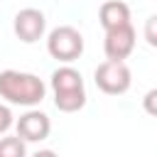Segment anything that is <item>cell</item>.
Here are the masks:
<instances>
[{"mask_svg": "<svg viewBox=\"0 0 157 157\" xmlns=\"http://www.w3.org/2000/svg\"><path fill=\"white\" fill-rule=\"evenodd\" d=\"M32 157H56V152H52V150H37Z\"/></svg>", "mask_w": 157, "mask_h": 157, "instance_id": "13", "label": "cell"}, {"mask_svg": "<svg viewBox=\"0 0 157 157\" xmlns=\"http://www.w3.org/2000/svg\"><path fill=\"white\" fill-rule=\"evenodd\" d=\"M142 34H145V39H147V44H150V47H157V15L147 17Z\"/></svg>", "mask_w": 157, "mask_h": 157, "instance_id": "10", "label": "cell"}, {"mask_svg": "<svg viewBox=\"0 0 157 157\" xmlns=\"http://www.w3.org/2000/svg\"><path fill=\"white\" fill-rule=\"evenodd\" d=\"M12 123H15V120H12V110L0 103V135H5V132L12 128Z\"/></svg>", "mask_w": 157, "mask_h": 157, "instance_id": "12", "label": "cell"}, {"mask_svg": "<svg viewBox=\"0 0 157 157\" xmlns=\"http://www.w3.org/2000/svg\"><path fill=\"white\" fill-rule=\"evenodd\" d=\"M47 52L61 64H71L83 54V34L71 25H59L47 37Z\"/></svg>", "mask_w": 157, "mask_h": 157, "instance_id": "3", "label": "cell"}, {"mask_svg": "<svg viewBox=\"0 0 157 157\" xmlns=\"http://www.w3.org/2000/svg\"><path fill=\"white\" fill-rule=\"evenodd\" d=\"M15 128H17V137H22L25 142H42L52 132V120H49L47 113L32 108L25 115H20V120L15 123Z\"/></svg>", "mask_w": 157, "mask_h": 157, "instance_id": "7", "label": "cell"}, {"mask_svg": "<svg viewBox=\"0 0 157 157\" xmlns=\"http://www.w3.org/2000/svg\"><path fill=\"white\" fill-rule=\"evenodd\" d=\"M12 29H15V37L25 44H34L42 39L44 29H47V17L42 10L37 7H25L15 15L12 20Z\"/></svg>", "mask_w": 157, "mask_h": 157, "instance_id": "5", "label": "cell"}, {"mask_svg": "<svg viewBox=\"0 0 157 157\" xmlns=\"http://www.w3.org/2000/svg\"><path fill=\"white\" fill-rule=\"evenodd\" d=\"M142 108H145V113H150V115L157 118V88H150L142 96Z\"/></svg>", "mask_w": 157, "mask_h": 157, "instance_id": "11", "label": "cell"}, {"mask_svg": "<svg viewBox=\"0 0 157 157\" xmlns=\"http://www.w3.org/2000/svg\"><path fill=\"white\" fill-rule=\"evenodd\" d=\"M98 20H101V27L105 32L115 29V27H123V25H132L130 22V7L123 0H108V2H103L101 10H98Z\"/></svg>", "mask_w": 157, "mask_h": 157, "instance_id": "8", "label": "cell"}, {"mask_svg": "<svg viewBox=\"0 0 157 157\" xmlns=\"http://www.w3.org/2000/svg\"><path fill=\"white\" fill-rule=\"evenodd\" d=\"M44 93L47 86L39 76L27 71H15V69L0 71V98H5L7 103L32 108L44 101Z\"/></svg>", "mask_w": 157, "mask_h": 157, "instance_id": "1", "label": "cell"}, {"mask_svg": "<svg viewBox=\"0 0 157 157\" xmlns=\"http://www.w3.org/2000/svg\"><path fill=\"white\" fill-rule=\"evenodd\" d=\"M0 157H27V142L17 135L0 137Z\"/></svg>", "mask_w": 157, "mask_h": 157, "instance_id": "9", "label": "cell"}, {"mask_svg": "<svg viewBox=\"0 0 157 157\" xmlns=\"http://www.w3.org/2000/svg\"><path fill=\"white\" fill-rule=\"evenodd\" d=\"M93 81L98 86V91H103L105 96H120L130 88L132 83V71L125 61H110L105 59L103 64L96 66L93 71Z\"/></svg>", "mask_w": 157, "mask_h": 157, "instance_id": "4", "label": "cell"}, {"mask_svg": "<svg viewBox=\"0 0 157 157\" xmlns=\"http://www.w3.org/2000/svg\"><path fill=\"white\" fill-rule=\"evenodd\" d=\"M132 49H135V27L132 25H123V27H115V29L105 32V39H103L105 59L125 61L132 54Z\"/></svg>", "mask_w": 157, "mask_h": 157, "instance_id": "6", "label": "cell"}, {"mask_svg": "<svg viewBox=\"0 0 157 157\" xmlns=\"http://www.w3.org/2000/svg\"><path fill=\"white\" fill-rule=\"evenodd\" d=\"M52 91H54V105L61 113H76L86 105V88L83 76L74 66L64 64L54 69L52 74Z\"/></svg>", "mask_w": 157, "mask_h": 157, "instance_id": "2", "label": "cell"}]
</instances>
